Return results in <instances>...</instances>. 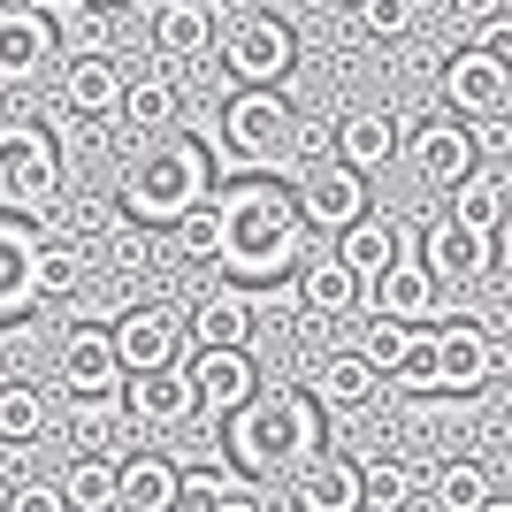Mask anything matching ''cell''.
Instances as JSON below:
<instances>
[{
    "label": "cell",
    "mask_w": 512,
    "mask_h": 512,
    "mask_svg": "<svg viewBox=\"0 0 512 512\" xmlns=\"http://www.w3.org/2000/svg\"><path fill=\"white\" fill-rule=\"evenodd\" d=\"M291 299H299L306 321H352L360 314V276H352L329 245H314V253L291 268Z\"/></svg>",
    "instance_id": "cell-14"
},
{
    "label": "cell",
    "mask_w": 512,
    "mask_h": 512,
    "mask_svg": "<svg viewBox=\"0 0 512 512\" xmlns=\"http://www.w3.org/2000/svg\"><path fill=\"white\" fill-rule=\"evenodd\" d=\"M421 268H428V283H474L482 268H497V237H474L467 222L436 214L421 230Z\"/></svg>",
    "instance_id": "cell-18"
},
{
    "label": "cell",
    "mask_w": 512,
    "mask_h": 512,
    "mask_svg": "<svg viewBox=\"0 0 512 512\" xmlns=\"http://www.w3.org/2000/svg\"><path fill=\"white\" fill-rule=\"evenodd\" d=\"M214 512H268V505H260V490H253V482H237V490L222 497V505H214Z\"/></svg>",
    "instance_id": "cell-45"
},
{
    "label": "cell",
    "mask_w": 512,
    "mask_h": 512,
    "mask_svg": "<svg viewBox=\"0 0 512 512\" xmlns=\"http://www.w3.org/2000/svg\"><path fill=\"white\" fill-rule=\"evenodd\" d=\"M505 207H512V184L497 161H474L459 184H451V222H467L474 237H505Z\"/></svg>",
    "instance_id": "cell-24"
},
{
    "label": "cell",
    "mask_w": 512,
    "mask_h": 512,
    "mask_svg": "<svg viewBox=\"0 0 512 512\" xmlns=\"http://www.w3.org/2000/svg\"><path fill=\"white\" fill-rule=\"evenodd\" d=\"M207 192H214L207 138L161 130V138H153V146L123 169V192H115V207H123L138 230H176L192 207H207Z\"/></svg>",
    "instance_id": "cell-3"
},
{
    "label": "cell",
    "mask_w": 512,
    "mask_h": 512,
    "mask_svg": "<svg viewBox=\"0 0 512 512\" xmlns=\"http://www.w3.org/2000/svg\"><path fill=\"white\" fill-rule=\"evenodd\" d=\"M253 8H268V16H283V8H291V0H253Z\"/></svg>",
    "instance_id": "cell-50"
},
{
    "label": "cell",
    "mask_w": 512,
    "mask_h": 512,
    "mask_svg": "<svg viewBox=\"0 0 512 512\" xmlns=\"http://www.w3.org/2000/svg\"><path fill=\"white\" fill-rule=\"evenodd\" d=\"M85 276H92V245H77L69 230L39 237V245H31V268H23V283H31V299H39V306L77 299V291H85Z\"/></svg>",
    "instance_id": "cell-21"
},
{
    "label": "cell",
    "mask_w": 512,
    "mask_h": 512,
    "mask_svg": "<svg viewBox=\"0 0 512 512\" xmlns=\"http://www.w3.org/2000/svg\"><path fill=\"white\" fill-rule=\"evenodd\" d=\"M176 253L192 260V268H214V253H222V230H214V207H192L184 222H176Z\"/></svg>",
    "instance_id": "cell-39"
},
{
    "label": "cell",
    "mask_w": 512,
    "mask_h": 512,
    "mask_svg": "<svg viewBox=\"0 0 512 512\" xmlns=\"http://www.w3.org/2000/svg\"><path fill=\"white\" fill-rule=\"evenodd\" d=\"M283 161H291V169L329 161V123H321V115H299V123H291V138H283Z\"/></svg>",
    "instance_id": "cell-41"
},
{
    "label": "cell",
    "mask_w": 512,
    "mask_h": 512,
    "mask_svg": "<svg viewBox=\"0 0 512 512\" xmlns=\"http://www.w3.org/2000/svg\"><path fill=\"white\" fill-rule=\"evenodd\" d=\"M207 207H214V230H222L214 268H230L237 283H276V276H291V268L314 253V237H306L299 207H291V184H276V176L214 184Z\"/></svg>",
    "instance_id": "cell-1"
},
{
    "label": "cell",
    "mask_w": 512,
    "mask_h": 512,
    "mask_svg": "<svg viewBox=\"0 0 512 512\" xmlns=\"http://www.w3.org/2000/svg\"><path fill=\"white\" fill-rule=\"evenodd\" d=\"M360 306H375V321H406V329H421V321H436V306H444V283H428L421 260H390L383 276L360 291Z\"/></svg>",
    "instance_id": "cell-16"
},
{
    "label": "cell",
    "mask_w": 512,
    "mask_h": 512,
    "mask_svg": "<svg viewBox=\"0 0 512 512\" xmlns=\"http://www.w3.org/2000/svg\"><path fill=\"white\" fill-rule=\"evenodd\" d=\"M306 398H314L321 413H367L383 398V375H375L360 352H329V360H314V375H306Z\"/></svg>",
    "instance_id": "cell-23"
},
{
    "label": "cell",
    "mask_w": 512,
    "mask_h": 512,
    "mask_svg": "<svg viewBox=\"0 0 512 512\" xmlns=\"http://www.w3.org/2000/svg\"><path fill=\"white\" fill-rule=\"evenodd\" d=\"M329 253L344 260V268H352V276H360V291L375 276H383L390 260L406 253V230H398V222H390V214H360V222H352V230H337L329 237Z\"/></svg>",
    "instance_id": "cell-26"
},
{
    "label": "cell",
    "mask_w": 512,
    "mask_h": 512,
    "mask_svg": "<svg viewBox=\"0 0 512 512\" xmlns=\"http://www.w3.org/2000/svg\"><path fill=\"white\" fill-rule=\"evenodd\" d=\"M428 344H436V383L444 390H490L497 375L512 367L505 337H497L482 314H459V321H428Z\"/></svg>",
    "instance_id": "cell-7"
},
{
    "label": "cell",
    "mask_w": 512,
    "mask_h": 512,
    "mask_svg": "<svg viewBox=\"0 0 512 512\" xmlns=\"http://www.w3.org/2000/svg\"><path fill=\"white\" fill-rule=\"evenodd\" d=\"M8 383H16V367H8V360H0V398H8Z\"/></svg>",
    "instance_id": "cell-48"
},
{
    "label": "cell",
    "mask_w": 512,
    "mask_h": 512,
    "mask_svg": "<svg viewBox=\"0 0 512 512\" xmlns=\"http://www.w3.org/2000/svg\"><path fill=\"white\" fill-rule=\"evenodd\" d=\"M39 222L31 214H0V321H16V314H31V283H23V268H31V245H39Z\"/></svg>",
    "instance_id": "cell-28"
},
{
    "label": "cell",
    "mask_w": 512,
    "mask_h": 512,
    "mask_svg": "<svg viewBox=\"0 0 512 512\" xmlns=\"http://www.w3.org/2000/svg\"><path fill=\"white\" fill-rule=\"evenodd\" d=\"M214 54H222V69L237 85H283L299 69V31L283 16H268V8H245V16H222Z\"/></svg>",
    "instance_id": "cell-6"
},
{
    "label": "cell",
    "mask_w": 512,
    "mask_h": 512,
    "mask_svg": "<svg viewBox=\"0 0 512 512\" xmlns=\"http://www.w3.org/2000/svg\"><path fill=\"white\" fill-rule=\"evenodd\" d=\"M123 54H69L62 62V107L85 115V123H115V100H123Z\"/></svg>",
    "instance_id": "cell-20"
},
{
    "label": "cell",
    "mask_w": 512,
    "mask_h": 512,
    "mask_svg": "<svg viewBox=\"0 0 512 512\" xmlns=\"http://www.w3.org/2000/svg\"><path fill=\"white\" fill-rule=\"evenodd\" d=\"M398 161H406L421 184L451 192V184H459L482 153H474V130L459 123V115H428V123H406V130H398Z\"/></svg>",
    "instance_id": "cell-11"
},
{
    "label": "cell",
    "mask_w": 512,
    "mask_h": 512,
    "mask_svg": "<svg viewBox=\"0 0 512 512\" xmlns=\"http://www.w3.org/2000/svg\"><path fill=\"white\" fill-rule=\"evenodd\" d=\"M146 39L161 62H207L222 39V0H153Z\"/></svg>",
    "instance_id": "cell-13"
},
{
    "label": "cell",
    "mask_w": 512,
    "mask_h": 512,
    "mask_svg": "<svg viewBox=\"0 0 512 512\" xmlns=\"http://www.w3.org/2000/svg\"><path fill=\"white\" fill-rule=\"evenodd\" d=\"M184 115V92L169 77H123V100H115V123H130L138 138H161Z\"/></svg>",
    "instance_id": "cell-31"
},
{
    "label": "cell",
    "mask_w": 512,
    "mask_h": 512,
    "mask_svg": "<svg viewBox=\"0 0 512 512\" xmlns=\"http://www.w3.org/2000/svg\"><path fill=\"white\" fill-rule=\"evenodd\" d=\"M291 123H299V107L283 100V85H237L222 100V153L245 176H268V161H283Z\"/></svg>",
    "instance_id": "cell-5"
},
{
    "label": "cell",
    "mask_w": 512,
    "mask_h": 512,
    "mask_svg": "<svg viewBox=\"0 0 512 512\" xmlns=\"http://www.w3.org/2000/svg\"><path fill=\"white\" fill-rule=\"evenodd\" d=\"M176 367H184V383H192V413H207V421H230L260 390L253 352H184Z\"/></svg>",
    "instance_id": "cell-12"
},
{
    "label": "cell",
    "mask_w": 512,
    "mask_h": 512,
    "mask_svg": "<svg viewBox=\"0 0 512 512\" xmlns=\"http://www.w3.org/2000/svg\"><path fill=\"white\" fill-rule=\"evenodd\" d=\"M54 490H62V512H115V459L77 451V459H69V474L54 482Z\"/></svg>",
    "instance_id": "cell-34"
},
{
    "label": "cell",
    "mask_w": 512,
    "mask_h": 512,
    "mask_svg": "<svg viewBox=\"0 0 512 512\" xmlns=\"http://www.w3.org/2000/svg\"><path fill=\"white\" fill-rule=\"evenodd\" d=\"M390 390H406V398H436V344H428V321L421 329H406V352H398V360H390V375H383Z\"/></svg>",
    "instance_id": "cell-37"
},
{
    "label": "cell",
    "mask_w": 512,
    "mask_h": 512,
    "mask_svg": "<svg viewBox=\"0 0 512 512\" xmlns=\"http://www.w3.org/2000/svg\"><path fill=\"white\" fill-rule=\"evenodd\" d=\"M398 352H406V321H375V329H367V344H360V360L375 367V375H390V360H398Z\"/></svg>",
    "instance_id": "cell-42"
},
{
    "label": "cell",
    "mask_w": 512,
    "mask_h": 512,
    "mask_svg": "<svg viewBox=\"0 0 512 512\" xmlns=\"http://www.w3.org/2000/svg\"><path fill=\"white\" fill-rule=\"evenodd\" d=\"M344 8H360V0H344Z\"/></svg>",
    "instance_id": "cell-51"
},
{
    "label": "cell",
    "mask_w": 512,
    "mask_h": 512,
    "mask_svg": "<svg viewBox=\"0 0 512 512\" xmlns=\"http://www.w3.org/2000/svg\"><path fill=\"white\" fill-rule=\"evenodd\" d=\"M352 16H360V31L367 39H406L413 23H421V0H360V8H352Z\"/></svg>",
    "instance_id": "cell-38"
},
{
    "label": "cell",
    "mask_w": 512,
    "mask_h": 512,
    "mask_svg": "<svg viewBox=\"0 0 512 512\" xmlns=\"http://www.w3.org/2000/svg\"><path fill=\"white\" fill-rule=\"evenodd\" d=\"M176 459H161V451H130V459H115V512H169L176 497Z\"/></svg>",
    "instance_id": "cell-27"
},
{
    "label": "cell",
    "mask_w": 512,
    "mask_h": 512,
    "mask_svg": "<svg viewBox=\"0 0 512 512\" xmlns=\"http://www.w3.org/2000/svg\"><path fill=\"white\" fill-rule=\"evenodd\" d=\"M474 512H512V497H497V490H490V497H482Z\"/></svg>",
    "instance_id": "cell-46"
},
{
    "label": "cell",
    "mask_w": 512,
    "mask_h": 512,
    "mask_svg": "<svg viewBox=\"0 0 512 512\" xmlns=\"http://www.w3.org/2000/svg\"><path fill=\"white\" fill-rule=\"evenodd\" d=\"M184 352H253V299L245 291H199L184 314Z\"/></svg>",
    "instance_id": "cell-15"
},
{
    "label": "cell",
    "mask_w": 512,
    "mask_h": 512,
    "mask_svg": "<svg viewBox=\"0 0 512 512\" xmlns=\"http://www.w3.org/2000/svg\"><path fill=\"white\" fill-rule=\"evenodd\" d=\"M123 421H138V428H184V421H199L192 413V383H184V367H153V375H123Z\"/></svg>",
    "instance_id": "cell-19"
},
{
    "label": "cell",
    "mask_w": 512,
    "mask_h": 512,
    "mask_svg": "<svg viewBox=\"0 0 512 512\" xmlns=\"http://www.w3.org/2000/svg\"><path fill=\"white\" fill-rule=\"evenodd\" d=\"M138 268H153V230L123 222V230L107 237V276H138Z\"/></svg>",
    "instance_id": "cell-40"
},
{
    "label": "cell",
    "mask_w": 512,
    "mask_h": 512,
    "mask_svg": "<svg viewBox=\"0 0 512 512\" xmlns=\"http://www.w3.org/2000/svg\"><path fill=\"white\" fill-rule=\"evenodd\" d=\"M46 23H54V54H115V16L107 8H85V0H39Z\"/></svg>",
    "instance_id": "cell-30"
},
{
    "label": "cell",
    "mask_w": 512,
    "mask_h": 512,
    "mask_svg": "<svg viewBox=\"0 0 512 512\" xmlns=\"http://www.w3.org/2000/svg\"><path fill=\"white\" fill-rule=\"evenodd\" d=\"M222 451H230L237 482H268L283 467H306L321 451V406L299 390H253L245 406L222 421Z\"/></svg>",
    "instance_id": "cell-2"
},
{
    "label": "cell",
    "mask_w": 512,
    "mask_h": 512,
    "mask_svg": "<svg viewBox=\"0 0 512 512\" xmlns=\"http://www.w3.org/2000/svg\"><path fill=\"white\" fill-rule=\"evenodd\" d=\"M451 16L482 31V23H497V16H505V0H451Z\"/></svg>",
    "instance_id": "cell-44"
},
{
    "label": "cell",
    "mask_w": 512,
    "mask_h": 512,
    "mask_svg": "<svg viewBox=\"0 0 512 512\" xmlns=\"http://www.w3.org/2000/svg\"><path fill=\"white\" fill-rule=\"evenodd\" d=\"M291 512H360V467L337 451H314L291 482Z\"/></svg>",
    "instance_id": "cell-25"
},
{
    "label": "cell",
    "mask_w": 512,
    "mask_h": 512,
    "mask_svg": "<svg viewBox=\"0 0 512 512\" xmlns=\"http://www.w3.org/2000/svg\"><path fill=\"white\" fill-rule=\"evenodd\" d=\"M421 497H428V512H474L490 497V467L482 459H436L421 474Z\"/></svg>",
    "instance_id": "cell-32"
},
{
    "label": "cell",
    "mask_w": 512,
    "mask_h": 512,
    "mask_svg": "<svg viewBox=\"0 0 512 512\" xmlns=\"http://www.w3.org/2000/svg\"><path fill=\"white\" fill-rule=\"evenodd\" d=\"M0 512H62V490H54V482H16Z\"/></svg>",
    "instance_id": "cell-43"
},
{
    "label": "cell",
    "mask_w": 512,
    "mask_h": 512,
    "mask_svg": "<svg viewBox=\"0 0 512 512\" xmlns=\"http://www.w3.org/2000/svg\"><path fill=\"white\" fill-rule=\"evenodd\" d=\"M62 390H69V398L123 390V367H115V352H107V329H69V344H62Z\"/></svg>",
    "instance_id": "cell-29"
},
{
    "label": "cell",
    "mask_w": 512,
    "mask_h": 512,
    "mask_svg": "<svg viewBox=\"0 0 512 512\" xmlns=\"http://www.w3.org/2000/svg\"><path fill=\"white\" fill-rule=\"evenodd\" d=\"M62 199V146L31 115H0V214H31Z\"/></svg>",
    "instance_id": "cell-4"
},
{
    "label": "cell",
    "mask_w": 512,
    "mask_h": 512,
    "mask_svg": "<svg viewBox=\"0 0 512 512\" xmlns=\"http://www.w3.org/2000/svg\"><path fill=\"white\" fill-rule=\"evenodd\" d=\"M8 100H16V77H8V69H0V115H8Z\"/></svg>",
    "instance_id": "cell-47"
},
{
    "label": "cell",
    "mask_w": 512,
    "mask_h": 512,
    "mask_svg": "<svg viewBox=\"0 0 512 512\" xmlns=\"http://www.w3.org/2000/svg\"><path fill=\"white\" fill-rule=\"evenodd\" d=\"M398 115L390 107H352L337 130H329V161L337 169H352V176H375V169H390L398 161Z\"/></svg>",
    "instance_id": "cell-17"
},
{
    "label": "cell",
    "mask_w": 512,
    "mask_h": 512,
    "mask_svg": "<svg viewBox=\"0 0 512 512\" xmlns=\"http://www.w3.org/2000/svg\"><path fill=\"white\" fill-rule=\"evenodd\" d=\"M107 352H115V367H123V375L176 367V360H184V314H176V306H161V299L123 306V314L107 321Z\"/></svg>",
    "instance_id": "cell-9"
},
{
    "label": "cell",
    "mask_w": 512,
    "mask_h": 512,
    "mask_svg": "<svg viewBox=\"0 0 512 512\" xmlns=\"http://www.w3.org/2000/svg\"><path fill=\"white\" fill-rule=\"evenodd\" d=\"M85 8H107V16H115V8H130V0H85Z\"/></svg>",
    "instance_id": "cell-49"
},
{
    "label": "cell",
    "mask_w": 512,
    "mask_h": 512,
    "mask_svg": "<svg viewBox=\"0 0 512 512\" xmlns=\"http://www.w3.org/2000/svg\"><path fill=\"white\" fill-rule=\"evenodd\" d=\"M54 62V23H46L39 0H0V69L8 77H39Z\"/></svg>",
    "instance_id": "cell-22"
},
{
    "label": "cell",
    "mask_w": 512,
    "mask_h": 512,
    "mask_svg": "<svg viewBox=\"0 0 512 512\" xmlns=\"http://www.w3.org/2000/svg\"><path fill=\"white\" fill-rule=\"evenodd\" d=\"M413 497H421L413 459H367L360 467V512H413Z\"/></svg>",
    "instance_id": "cell-33"
},
{
    "label": "cell",
    "mask_w": 512,
    "mask_h": 512,
    "mask_svg": "<svg viewBox=\"0 0 512 512\" xmlns=\"http://www.w3.org/2000/svg\"><path fill=\"white\" fill-rule=\"evenodd\" d=\"M46 428H54V406H46V390L8 383V398H0V444H39Z\"/></svg>",
    "instance_id": "cell-35"
},
{
    "label": "cell",
    "mask_w": 512,
    "mask_h": 512,
    "mask_svg": "<svg viewBox=\"0 0 512 512\" xmlns=\"http://www.w3.org/2000/svg\"><path fill=\"white\" fill-rule=\"evenodd\" d=\"M69 428H77V451H100L115 444V428H123V398L115 390H92V398H69Z\"/></svg>",
    "instance_id": "cell-36"
},
{
    "label": "cell",
    "mask_w": 512,
    "mask_h": 512,
    "mask_svg": "<svg viewBox=\"0 0 512 512\" xmlns=\"http://www.w3.org/2000/svg\"><path fill=\"white\" fill-rule=\"evenodd\" d=\"M291 207H299L306 237H314V245H329V237L352 230L375 199H367V176L337 169V161H314V169H291Z\"/></svg>",
    "instance_id": "cell-8"
},
{
    "label": "cell",
    "mask_w": 512,
    "mask_h": 512,
    "mask_svg": "<svg viewBox=\"0 0 512 512\" xmlns=\"http://www.w3.org/2000/svg\"><path fill=\"white\" fill-rule=\"evenodd\" d=\"M444 115H459V123H505L512 115V62H497V54H482V46H459V54H444Z\"/></svg>",
    "instance_id": "cell-10"
}]
</instances>
